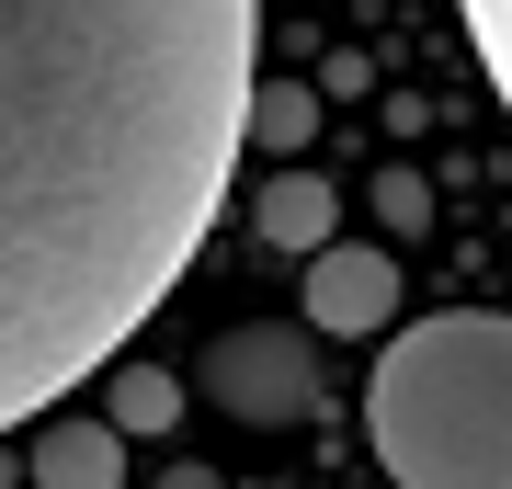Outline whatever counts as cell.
Instances as JSON below:
<instances>
[{
    "mask_svg": "<svg viewBox=\"0 0 512 489\" xmlns=\"http://www.w3.org/2000/svg\"><path fill=\"white\" fill-rule=\"evenodd\" d=\"M262 91V0H0V433L148 330Z\"/></svg>",
    "mask_w": 512,
    "mask_h": 489,
    "instance_id": "cell-1",
    "label": "cell"
},
{
    "mask_svg": "<svg viewBox=\"0 0 512 489\" xmlns=\"http://www.w3.org/2000/svg\"><path fill=\"white\" fill-rule=\"evenodd\" d=\"M365 444L399 489H512V319L433 308L376 342Z\"/></svg>",
    "mask_w": 512,
    "mask_h": 489,
    "instance_id": "cell-2",
    "label": "cell"
},
{
    "mask_svg": "<svg viewBox=\"0 0 512 489\" xmlns=\"http://www.w3.org/2000/svg\"><path fill=\"white\" fill-rule=\"evenodd\" d=\"M194 399H217L228 421H251V433H285V421L319 410V330L308 319H239L205 342L194 364Z\"/></svg>",
    "mask_w": 512,
    "mask_h": 489,
    "instance_id": "cell-3",
    "label": "cell"
},
{
    "mask_svg": "<svg viewBox=\"0 0 512 489\" xmlns=\"http://www.w3.org/2000/svg\"><path fill=\"white\" fill-rule=\"evenodd\" d=\"M308 330H330V342H387L399 330V262L365 251V239L308 251Z\"/></svg>",
    "mask_w": 512,
    "mask_h": 489,
    "instance_id": "cell-4",
    "label": "cell"
},
{
    "mask_svg": "<svg viewBox=\"0 0 512 489\" xmlns=\"http://www.w3.org/2000/svg\"><path fill=\"white\" fill-rule=\"evenodd\" d=\"M330 217H342V194H330L319 171H296V160L251 194V228L274 239V251H296V262H308V251H330Z\"/></svg>",
    "mask_w": 512,
    "mask_h": 489,
    "instance_id": "cell-5",
    "label": "cell"
},
{
    "mask_svg": "<svg viewBox=\"0 0 512 489\" xmlns=\"http://www.w3.org/2000/svg\"><path fill=\"white\" fill-rule=\"evenodd\" d=\"M35 489H126V433L114 421H46L35 433Z\"/></svg>",
    "mask_w": 512,
    "mask_h": 489,
    "instance_id": "cell-6",
    "label": "cell"
},
{
    "mask_svg": "<svg viewBox=\"0 0 512 489\" xmlns=\"http://www.w3.org/2000/svg\"><path fill=\"white\" fill-rule=\"evenodd\" d=\"M183 399H194V387H183V376H160V364H126V376H103V421H114V433H171V421H183Z\"/></svg>",
    "mask_w": 512,
    "mask_h": 489,
    "instance_id": "cell-7",
    "label": "cell"
},
{
    "mask_svg": "<svg viewBox=\"0 0 512 489\" xmlns=\"http://www.w3.org/2000/svg\"><path fill=\"white\" fill-rule=\"evenodd\" d=\"M308 137H319V91L308 80H262L251 91V148L262 160H308Z\"/></svg>",
    "mask_w": 512,
    "mask_h": 489,
    "instance_id": "cell-8",
    "label": "cell"
},
{
    "mask_svg": "<svg viewBox=\"0 0 512 489\" xmlns=\"http://www.w3.org/2000/svg\"><path fill=\"white\" fill-rule=\"evenodd\" d=\"M467 12V46H478V69H490V91L512 103V0H456Z\"/></svg>",
    "mask_w": 512,
    "mask_h": 489,
    "instance_id": "cell-9",
    "label": "cell"
},
{
    "mask_svg": "<svg viewBox=\"0 0 512 489\" xmlns=\"http://www.w3.org/2000/svg\"><path fill=\"white\" fill-rule=\"evenodd\" d=\"M376 205H387V228H421V217H433V194H421V171H387V182H376Z\"/></svg>",
    "mask_w": 512,
    "mask_h": 489,
    "instance_id": "cell-10",
    "label": "cell"
},
{
    "mask_svg": "<svg viewBox=\"0 0 512 489\" xmlns=\"http://www.w3.org/2000/svg\"><path fill=\"white\" fill-rule=\"evenodd\" d=\"M160 489H217V478H194V467H171V478H160Z\"/></svg>",
    "mask_w": 512,
    "mask_h": 489,
    "instance_id": "cell-11",
    "label": "cell"
}]
</instances>
